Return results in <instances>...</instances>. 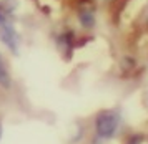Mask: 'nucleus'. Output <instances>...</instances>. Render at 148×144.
<instances>
[{"label":"nucleus","mask_w":148,"mask_h":144,"mask_svg":"<svg viewBox=\"0 0 148 144\" xmlns=\"http://www.w3.org/2000/svg\"><path fill=\"white\" fill-rule=\"evenodd\" d=\"M12 7L7 2H0V40L12 53H18L20 38L12 20Z\"/></svg>","instance_id":"1"},{"label":"nucleus","mask_w":148,"mask_h":144,"mask_svg":"<svg viewBox=\"0 0 148 144\" xmlns=\"http://www.w3.org/2000/svg\"><path fill=\"white\" fill-rule=\"evenodd\" d=\"M118 126H120V114H118V111H113V109L101 111L95 121L97 136L101 139H110L112 136H115Z\"/></svg>","instance_id":"2"},{"label":"nucleus","mask_w":148,"mask_h":144,"mask_svg":"<svg viewBox=\"0 0 148 144\" xmlns=\"http://www.w3.org/2000/svg\"><path fill=\"white\" fill-rule=\"evenodd\" d=\"M78 18H80L82 25L90 28V26H93L95 23V17H93V12L92 10H82L80 15H78Z\"/></svg>","instance_id":"3"},{"label":"nucleus","mask_w":148,"mask_h":144,"mask_svg":"<svg viewBox=\"0 0 148 144\" xmlns=\"http://www.w3.org/2000/svg\"><path fill=\"white\" fill-rule=\"evenodd\" d=\"M0 85L3 86L10 85V75H8V70L5 66V61L2 58V55H0Z\"/></svg>","instance_id":"4"},{"label":"nucleus","mask_w":148,"mask_h":144,"mask_svg":"<svg viewBox=\"0 0 148 144\" xmlns=\"http://www.w3.org/2000/svg\"><path fill=\"white\" fill-rule=\"evenodd\" d=\"M0 138H2V126H0Z\"/></svg>","instance_id":"5"}]
</instances>
